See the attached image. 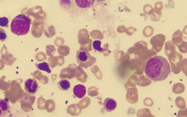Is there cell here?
Masks as SVG:
<instances>
[{
  "instance_id": "6",
  "label": "cell",
  "mask_w": 187,
  "mask_h": 117,
  "mask_svg": "<svg viewBox=\"0 0 187 117\" xmlns=\"http://www.w3.org/2000/svg\"><path fill=\"white\" fill-rule=\"evenodd\" d=\"M95 2L96 0H74L75 5L78 10H85L92 7Z\"/></svg>"
},
{
  "instance_id": "13",
  "label": "cell",
  "mask_w": 187,
  "mask_h": 117,
  "mask_svg": "<svg viewBox=\"0 0 187 117\" xmlns=\"http://www.w3.org/2000/svg\"><path fill=\"white\" fill-rule=\"evenodd\" d=\"M9 21L6 17H2L0 18V27H8Z\"/></svg>"
},
{
  "instance_id": "11",
  "label": "cell",
  "mask_w": 187,
  "mask_h": 117,
  "mask_svg": "<svg viewBox=\"0 0 187 117\" xmlns=\"http://www.w3.org/2000/svg\"><path fill=\"white\" fill-rule=\"evenodd\" d=\"M36 67L39 70L45 71V72L48 73H51V70L49 67V64H48L47 62H42V63L40 64H36Z\"/></svg>"
},
{
  "instance_id": "9",
  "label": "cell",
  "mask_w": 187,
  "mask_h": 117,
  "mask_svg": "<svg viewBox=\"0 0 187 117\" xmlns=\"http://www.w3.org/2000/svg\"><path fill=\"white\" fill-rule=\"evenodd\" d=\"M10 110V105L8 100L0 99V116H5Z\"/></svg>"
},
{
  "instance_id": "4",
  "label": "cell",
  "mask_w": 187,
  "mask_h": 117,
  "mask_svg": "<svg viewBox=\"0 0 187 117\" xmlns=\"http://www.w3.org/2000/svg\"><path fill=\"white\" fill-rule=\"evenodd\" d=\"M59 2L62 9L69 13L78 15V10L76 6L74 0H59Z\"/></svg>"
},
{
  "instance_id": "12",
  "label": "cell",
  "mask_w": 187,
  "mask_h": 117,
  "mask_svg": "<svg viewBox=\"0 0 187 117\" xmlns=\"http://www.w3.org/2000/svg\"><path fill=\"white\" fill-rule=\"evenodd\" d=\"M101 42L100 41H99V40L94 41L93 43V48H94L95 50L99 51V52H103V49L101 47Z\"/></svg>"
},
{
  "instance_id": "2",
  "label": "cell",
  "mask_w": 187,
  "mask_h": 117,
  "mask_svg": "<svg viewBox=\"0 0 187 117\" xmlns=\"http://www.w3.org/2000/svg\"><path fill=\"white\" fill-rule=\"evenodd\" d=\"M30 19L24 14L16 16L11 23V31L16 35H24L29 33Z\"/></svg>"
},
{
  "instance_id": "8",
  "label": "cell",
  "mask_w": 187,
  "mask_h": 117,
  "mask_svg": "<svg viewBox=\"0 0 187 117\" xmlns=\"http://www.w3.org/2000/svg\"><path fill=\"white\" fill-rule=\"evenodd\" d=\"M103 106L105 110H106L107 112H112V111L114 110L116 108L117 103H116V100L114 99L107 98L105 99Z\"/></svg>"
},
{
  "instance_id": "5",
  "label": "cell",
  "mask_w": 187,
  "mask_h": 117,
  "mask_svg": "<svg viewBox=\"0 0 187 117\" xmlns=\"http://www.w3.org/2000/svg\"><path fill=\"white\" fill-rule=\"evenodd\" d=\"M24 88L28 93L34 94L38 90V83L35 79H29L24 83Z\"/></svg>"
},
{
  "instance_id": "10",
  "label": "cell",
  "mask_w": 187,
  "mask_h": 117,
  "mask_svg": "<svg viewBox=\"0 0 187 117\" xmlns=\"http://www.w3.org/2000/svg\"><path fill=\"white\" fill-rule=\"evenodd\" d=\"M58 86L59 89L62 91H66L70 89V83L67 79H62L59 81L58 83Z\"/></svg>"
},
{
  "instance_id": "1",
  "label": "cell",
  "mask_w": 187,
  "mask_h": 117,
  "mask_svg": "<svg viewBox=\"0 0 187 117\" xmlns=\"http://www.w3.org/2000/svg\"><path fill=\"white\" fill-rule=\"evenodd\" d=\"M170 66L162 56H154L150 58L144 66V73L149 79L155 81H163L170 73Z\"/></svg>"
},
{
  "instance_id": "3",
  "label": "cell",
  "mask_w": 187,
  "mask_h": 117,
  "mask_svg": "<svg viewBox=\"0 0 187 117\" xmlns=\"http://www.w3.org/2000/svg\"><path fill=\"white\" fill-rule=\"evenodd\" d=\"M77 62L81 67L88 68L95 63L96 59L90 55L89 52L86 50H81L77 52L76 54Z\"/></svg>"
},
{
  "instance_id": "7",
  "label": "cell",
  "mask_w": 187,
  "mask_h": 117,
  "mask_svg": "<svg viewBox=\"0 0 187 117\" xmlns=\"http://www.w3.org/2000/svg\"><path fill=\"white\" fill-rule=\"evenodd\" d=\"M73 93L76 98H83L86 94V87L81 84L76 85L73 89Z\"/></svg>"
},
{
  "instance_id": "14",
  "label": "cell",
  "mask_w": 187,
  "mask_h": 117,
  "mask_svg": "<svg viewBox=\"0 0 187 117\" xmlns=\"http://www.w3.org/2000/svg\"><path fill=\"white\" fill-rule=\"evenodd\" d=\"M7 38V35L5 33V31L0 28V41H4Z\"/></svg>"
}]
</instances>
